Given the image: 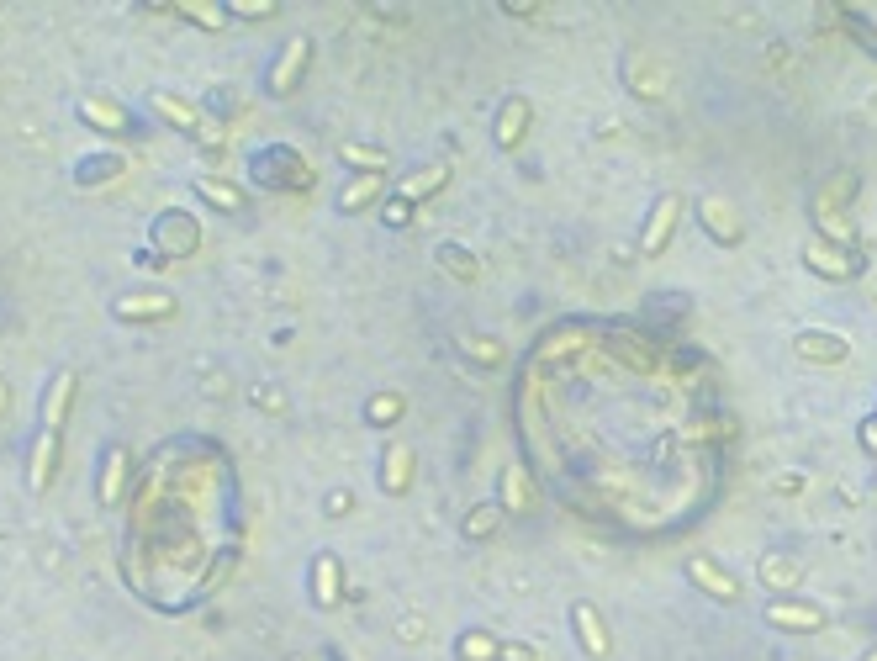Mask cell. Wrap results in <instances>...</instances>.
<instances>
[{
	"mask_svg": "<svg viewBox=\"0 0 877 661\" xmlns=\"http://www.w3.org/2000/svg\"><path fill=\"white\" fill-rule=\"evenodd\" d=\"M677 217H682V196H661L656 201V212H650V223L640 233V249L645 254H661L671 244V228H677Z\"/></svg>",
	"mask_w": 877,
	"mask_h": 661,
	"instance_id": "6da1fadb",
	"label": "cell"
},
{
	"mask_svg": "<svg viewBox=\"0 0 877 661\" xmlns=\"http://www.w3.org/2000/svg\"><path fill=\"white\" fill-rule=\"evenodd\" d=\"M376 191H381V175H365V180H354V186L339 196V207H344V212H360V207H365V201L376 196Z\"/></svg>",
	"mask_w": 877,
	"mask_h": 661,
	"instance_id": "d6986e66",
	"label": "cell"
},
{
	"mask_svg": "<svg viewBox=\"0 0 877 661\" xmlns=\"http://www.w3.org/2000/svg\"><path fill=\"white\" fill-rule=\"evenodd\" d=\"M391 413H402V397H381V402H370V418H391Z\"/></svg>",
	"mask_w": 877,
	"mask_h": 661,
	"instance_id": "f1b7e54d",
	"label": "cell"
},
{
	"mask_svg": "<svg viewBox=\"0 0 877 661\" xmlns=\"http://www.w3.org/2000/svg\"><path fill=\"white\" fill-rule=\"evenodd\" d=\"M571 624H576V640H582L587 656H608V624H603V614H597L592 603H576Z\"/></svg>",
	"mask_w": 877,
	"mask_h": 661,
	"instance_id": "5b68a950",
	"label": "cell"
},
{
	"mask_svg": "<svg viewBox=\"0 0 877 661\" xmlns=\"http://www.w3.org/2000/svg\"><path fill=\"white\" fill-rule=\"evenodd\" d=\"M698 212H703V223H708V233H714L719 244H735V238H740V217L724 207L719 196H703V201H698Z\"/></svg>",
	"mask_w": 877,
	"mask_h": 661,
	"instance_id": "9c48e42d",
	"label": "cell"
},
{
	"mask_svg": "<svg viewBox=\"0 0 877 661\" xmlns=\"http://www.w3.org/2000/svg\"><path fill=\"white\" fill-rule=\"evenodd\" d=\"M344 159L349 164H370V170H381V164H386L381 154H365V149H354V143H344Z\"/></svg>",
	"mask_w": 877,
	"mask_h": 661,
	"instance_id": "83f0119b",
	"label": "cell"
},
{
	"mask_svg": "<svg viewBox=\"0 0 877 661\" xmlns=\"http://www.w3.org/2000/svg\"><path fill=\"white\" fill-rule=\"evenodd\" d=\"M69 397H74V371H59V376H53V387H48V402H43V429H48V434L64 429Z\"/></svg>",
	"mask_w": 877,
	"mask_h": 661,
	"instance_id": "ba28073f",
	"label": "cell"
},
{
	"mask_svg": "<svg viewBox=\"0 0 877 661\" xmlns=\"http://www.w3.org/2000/svg\"><path fill=\"white\" fill-rule=\"evenodd\" d=\"M497 661H534V646L513 640V646H497Z\"/></svg>",
	"mask_w": 877,
	"mask_h": 661,
	"instance_id": "4316f807",
	"label": "cell"
},
{
	"mask_svg": "<svg viewBox=\"0 0 877 661\" xmlns=\"http://www.w3.org/2000/svg\"><path fill=\"white\" fill-rule=\"evenodd\" d=\"M122 487H127V450H111L101 471V503H117Z\"/></svg>",
	"mask_w": 877,
	"mask_h": 661,
	"instance_id": "5bb4252c",
	"label": "cell"
},
{
	"mask_svg": "<svg viewBox=\"0 0 877 661\" xmlns=\"http://www.w3.org/2000/svg\"><path fill=\"white\" fill-rule=\"evenodd\" d=\"M154 112H159V117H170L175 127H196V112H191V106H180L175 96H154Z\"/></svg>",
	"mask_w": 877,
	"mask_h": 661,
	"instance_id": "7402d4cb",
	"label": "cell"
},
{
	"mask_svg": "<svg viewBox=\"0 0 877 661\" xmlns=\"http://www.w3.org/2000/svg\"><path fill=\"white\" fill-rule=\"evenodd\" d=\"M312 582H317V603H323V609H333V603H339V587H344L339 561H333V556H317V561H312Z\"/></svg>",
	"mask_w": 877,
	"mask_h": 661,
	"instance_id": "4fadbf2b",
	"label": "cell"
},
{
	"mask_svg": "<svg viewBox=\"0 0 877 661\" xmlns=\"http://www.w3.org/2000/svg\"><path fill=\"white\" fill-rule=\"evenodd\" d=\"M529 122H534V112H529L524 96L502 101V112H497V149H513V143L529 133Z\"/></svg>",
	"mask_w": 877,
	"mask_h": 661,
	"instance_id": "8992f818",
	"label": "cell"
},
{
	"mask_svg": "<svg viewBox=\"0 0 877 661\" xmlns=\"http://www.w3.org/2000/svg\"><path fill=\"white\" fill-rule=\"evenodd\" d=\"M164 312H175L170 297H122L117 302V318H164Z\"/></svg>",
	"mask_w": 877,
	"mask_h": 661,
	"instance_id": "9a60e30c",
	"label": "cell"
},
{
	"mask_svg": "<svg viewBox=\"0 0 877 661\" xmlns=\"http://www.w3.org/2000/svg\"><path fill=\"white\" fill-rule=\"evenodd\" d=\"M761 582H767V587H793V582H798V566L767 556V561H761Z\"/></svg>",
	"mask_w": 877,
	"mask_h": 661,
	"instance_id": "ffe728a7",
	"label": "cell"
},
{
	"mask_svg": "<svg viewBox=\"0 0 877 661\" xmlns=\"http://www.w3.org/2000/svg\"><path fill=\"white\" fill-rule=\"evenodd\" d=\"M201 196H212L217 207H238V191H228V186H217V180H201Z\"/></svg>",
	"mask_w": 877,
	"mask_h": 661,
	"instance_id": "cb8c5ba5",
	"label": "cell"
},
{
	"mask_svg": "<svg viewBox=\"0 0 877 661\" xmlns=\"http://www.w3.org/2000/svg\"><path fill=\"white\" fill-rule=\"evenodd\" d=\"M687 577H693L703 593H714V598H740V582H735L730 572H719V561H708V556H693Z\"/></svg>",
	"mask_w": 877,
	"mask_h": 661,
	"instance_id": "52a82bcc",
	"label": "cell"
},
{
	"mask_svg": "<svg viewBox=\"0 0 877 661\" xmlns=\"http://www.w3.org/2000/svg\"><path fill=\"white\" fill-rule=\"evenodd\" d=\"M307 53H312V43H307V38H291V43L281 48V64L270 69V96H286V90H291L296 80H302Z\"/></svg>",
	"mask_w": 877,
	"mask_h": 661,
	"instance_id": "7a4b0ae2",
	"label": "cell"
},
{
	"mask_svg": "<svg viewBox=\"0 0 877 661\" xmlns=\"http://www.w3.org/2000/svg\"><path fill=\"white\" fill-rule=\"evenodd\" d=\"M862 445L877 455V418H867V424H862Z\"/></svg>",
	"mask_w": 877,
	"mask_h": 661,
	"instance_id": "f546056e",
	"label": "cell"
},
{
	"mask_svg": "<svg viewBox=\"0 0 877 661\" xmlns=\"http://www.w3.org/2000/svg\"><path fill=\"white\" fill-rule=\"evenodd\" d=\"M502 482H508V508H524V471L513 466L508 476H502Z\"/></svg>",
	"mask_w": 877,
	"mask_h": 661,
	"instance_id": "d4e9b609",
	"label": "cell"
},
{
	"mask_svg": "<svg viewBox=\"0 0 877 661\" xmlns=\"http://www.w3.org/2000/svg\"><path fill=\"white\" fill-rule=\"evenodd\" d=\"M767 619L777 630H819L825 624V609H814V603H798V598H772Z\"/></svg>",
	"mask_w": 877,
	"mask_h": 661,
	"instance_id": "3957f363",
	"label": "cell"
},
{
	"mask_svg": "<svg viewBox=\"0 0 877 661\" xmlns=\"http://www.w3.org/2000/svg\"><path fill=\"white\" fill-rule=\"evenodd\" d=\"M185 16H191V22H201V27H222V11H217V6H185Z\"/></svg>",
	"mask_w": 877,
	"mask_h": 661,
	"instance_id": "484cf974",
	"label": "cell"
},
{
	"mask_svg": "<svg viewBox=\"0 0 877 661\" xmlns=\"http://www.w3.org/2000/svg\"><path fill=\"white\" fill-rule=\"evenodd\" d=\"M492 524H497V513L492 508H476L471 519H465V535H492Z\"/></svg>",
	"mask_w": 877,
	"mask_h": 661,
	"instance_id": "603a6c76",
	"label": "cell"
},
{
	"mask_svg": "<svg viewBox=\"0 0 877 661\" xmlns=\"http://www.w3.org/2000/svg\"><path fill=\"white\" fill-rule=\"evenodd\" d=\"M798 355L804 360H819V365H841L851 355V344L841 334H825V328H809V334H798Z\"/></svg>",
	"mask_w": 877,
	"mask_h": 661,
	"instance_id": "277c9868",
	"label": "cell"
},
{
	"mask_svg": "<svg viewBox=\"0 0 877 661\" xmlns=\"http://www.w3.org/2000/svg\"><path fill=\"white\" fill-rule=\"evenodd\" d=\"M460 661H497V640L487 630H465L460 635Z\"/></svg>",
	"mask_w": 877,
	"mask_h": 661,
	"instance_id": "2e32d148",
	"label": "cell"
},
{
	"mask_svg": "<svg viewBox=\"0 0 877 661\" xmlns=\"http://www.w3.org/2000/svg\"><path fill=\"white\" fill-rule=\"evenodd\" d=\"M407 482H413V445H402V439H397V445L386 450V461H381V487L386 492H402Z\"/></svg>",
	"mask_w": 877,
	"mask_h": 661,
	"instance_id": "30bf717a",
	"label": "cell"
},
{
	"mask_svg": "<svg viewBox=\"0 0 877 661\" xmlns=\"http://www.w3.org/2000/svg\"><path fill=\"white\" fill-rule=\"evenodd\" d=\"M444 180H450V170H444V164H428V170H413V175L402 180L397 196H402V201H423V196H434Z\"/></svg>",
	"mask_w": 877,
	"mask_h": 661,
	"instance_id": "7c38bea8",
	"label": "cell"
},
{
	"mask_svg": "<svg viewBox=\"0 0 877 661\" xmlns=\"http://www.w3.org/2000/svg\"><path fill=\"white\" fill-rule=\"evenodd\" d=\"M804 260H809V265H819L825 275H835V281H846V275L856 270L851 260H841V254H830L825 244H809V249H804Z\"/></svg>",
	"mask_w": 877,
	"mask_h": 661,
	"instance_id": "e0dca14e",
	"label": "cell"
},
{
	"mask_svg": "<svg viewBox=\"0 0 877 661\" xmlns=\"http://www.w3.org/2000/svg\"><path fill=\"white\" fill-rule=\"evenodd\" d=\"M164 244L170 249H196V217H164Z\"/></svg>",
	"mask_w": 877,
	"mask_h": 661,
	"instance_id": "ac0fdd59",
	"label": "cell"
},
{
	"mask_svg": "<svg viewBox=\"0 0 877 661\" xmlns=\"http://www.w3.org/2000/svg\"><path fill=\"white\" fill-rule=\"evenodd\" d=\"M53 455H59V434H37V445H32V466H27V487L32 492H43L48 487V476H53Z\"/></svg>",
	"mask_w": 877,
	"mask_h": 661,
	"instance_id": "8fae6325",
	"label": "cell"
},
{
	"mask_svg": "<svg viewBox=\"0 0 877 661\" xmlns=\"http://www.w3.org/2000/svg\"><path fill=\"white\" fill-rule=\"evenodd\" d=\"M80 117H85V122H96V127H117V133L127 127V117L117 112V106H96V101H85V106H80Z\"/></svg>",
	"mask_w": 877,
	"mask_h": 661,
	"instance_id": "44dd1931",
	"label": "cell"
},
{
	"mask_svg": "<svg viewBox=\"0 0 877 661\" xmlns=\"http://www.w3.org/2000/svg\"><path fill=\"white\" fill-rule=\"evenodd\" d=\"M867 661H877V651H867Z\"/></svg>",
	"mask_w": 877,
	"mask_h": 661,
	"instance_id": "4dcf8cb0",
	"label": "cell"
}]
</instances>
